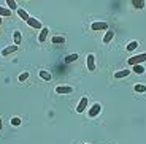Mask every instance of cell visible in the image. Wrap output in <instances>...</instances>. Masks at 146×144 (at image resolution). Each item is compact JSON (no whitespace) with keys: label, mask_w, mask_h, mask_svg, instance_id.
Returning a JSON list of instances; mask_svg holds the SVG:
<instances>
[{"label":"cell","mask_w":146,"mask_h":144,"mask_svg":"<svg viewBox=\"0 0 146 144\" xmlns=\"http://www.w3.org/2000/svg\"><path fill=\"white\" fill-rule=\"evenodd\" d=\"M18 48H19V46H16V44H13V46H7L3 51H2V55H5V57H7V55L16 52V51H18Z\"/></svg>","instance_id":"cell-9"},{"label":"cell","mask_w":146,"mask_h":144,"mask_svg":"<svg viewBox=\"0 0 146 144\" xmlns=\"http://www.w3.org/2000/svg\"><path fill=\"white\" fill-rule=\"evenodd\" d=\"M133 90H135L137 94H145V92H146V86H145V84H135Z\"/></svg>","instance_id":"cell-18"},{"label":"cell","mask_w":146,"mask_h":144,"mask_svg":"<svg viewBox=\"0 0 146 144\" xmlns=\"http://www.w3.org/2000/svg\"><path fill=\"white\" fill-rule=\"evenodd\" d=\"M129 75H130V70H129V68H124V70H121V71H116V73H114V78H116V79H122V78H127Z\"/></svg>","instance_id":"cell-8"},{"label":"cell","mask_w":146,"mask_h":144,"mask_svg":"<svg viewBox=\"0 0 146 144\" xmlns=\"http://www.w3.org/2000/svg\"><path fill=\"white\" fill-rule=\"evenodd\" d=\"M75 60H78V54H72V55H68V57L65 59V63H70V62H75Z\"/></svg>","instance_id":"cell-23"},{"label":"cell","mask_w":146,"mask_h":144,"mask_svg":"<svg viewBox=\"0 0 146 144\" xmlns=\"http://www.w3.org/2000/svg\"><path fill=\"white\" fill-rule=\"evenodd\" d=\"M10 122H11V125H13V127H19L22 124V120H21V117H13Z\"/></svg>","instance_id":"cell-22"},{"label":"cell","mask_w":146,"mask_h":144,"mask_svg":"<svg viewBox=\"0 0 146 144\" xmlns=\"http://www.w3.org/2000/svg\"><path fill=\"white\" fill-rule=\"evenodd\" d=\"M27 79H29V73H27V71L21 73V75H19V78H18V81H21V83H22V81H27Z\"/></svg>","instance_id":"cell-24"},{"label":"cell","mask_w":146,"mask_h":144,"mask_svg":"<svg viewBox=\"0 0 146 144\" xmlns=\"http://www.w3.org/2000/svg\"><path fill=\"white\" fill-rule=\"evenodd\" d=\"M5 3L8 5V10H16L18 11L19 10V7H18V3H16L15 0H7V2H5Z\"/></svg>","instance_id":"cell-19"},{"label":"cell","mask_w":146,"mask_h":144,"mask_svg":"<svg viewBox=\"0 0 146 144\" xmlns=\"http://www.w3.org/2000/svg\"><path fill=\"white\" fill-rule=\"evenodd\" d=\"M113 38H114V32L113 30H106L105 36H103V43H110Z\"/></svg>","instance_id":"cell-12"},{"label":"cell","mask_w":146,"mask_h":144,"mask_svg":"<svg viewBox=\"0 0 146 144\" xmlns=\"http://www.w3.org/2000/svg\"><path fill=\"white\" fill-rule=\"evenodd\" d=\"M86 106H88V97H83L80 100V103H78V106H76V112H78V114L84 112V111H86Z\"/></svg>","instance_id":"cell-6"},{"label":"cell","mask_w":146,"mask_h":144,"mask_svg":"<svg viewBox=\"0 0 146 144\" xmlns=\"http://www.w3.org/2000/svg\"><path fill=\"white\" fill-rule=\"evenodd\" d=\"M18 16L22 19V21H26V22L29 21V18H30V16L27 15V11H26V10H22V8H19V10H18Z\"/></svg>","instance_id":"cell-13"},{"label":"cell","mask_w":146,"mask_h":144,"mask_svg":"<svg viewBox=\"0 0 146 144\" xmlns=\"http://www.w3.org/2000/svg\"><path fill=\"white\" fill-rule=\"evenodd\" d=\"M91 29L95 30V32H99V30H108V24L106 22H92Z\"/></svg>","instance_id":"cell-5"},{"label":"cell","mask_w":146,"mask_h":144,"mask_svg":"<svg viewBox=\"0 0 146 144\" xmlns=\"http://www.w3.org/2000/svg\"><path fill=\"white\" fill-rule=\"evenodd\" d=\"M13 41H15L16 46H19V44L22 43V36H21V32H19V30H16V32L13 33Z\"/></svg>","instance_id":"cell-11"},{"label":"cell","mask_w":146,"mask_h":144,"mask_svg":"<svg viewBox=\"0 0 146 144\" xmlns=\"http://www.w3.org/2000/svg\"><path fill=\"white\" fill-rule=\"evenodd\" d=\"M3 130V122H2V117H0V131Z\"/></svg>","instance_id":"cell-25"},{"label":"cell","mask_w":146,"mask_h":144,"mask_svg":"<svg viewBox=\"0 0 146 144\" xmlns=\"http://www.w3.org/2000/svg\"><path fill=\"white\" fill-rule=\"evenodd\" d=\"M132 5L137 8V10H143L145 8V0H132Z\"/></svg>","instance_id":"cell-14"},{"label":"cell","mask_w":146,"mask_h":144,"mask_svg":"<svg viewBox=\"0 0 146 144\" xmlns=\"http://www.w3.org/2000/svg\"><path fill=\"white\" fill-rule=\"evenodd\" d=\"M0 25H2V18H0Z\"/></svg>","instance_id":"cell-26"},{"label":"cell","mask_w":146,"mask_h":144,"mask_svg":"<svg viewBox=\"0 0 146 144\" xmlns=\"http://www.w3.org/2000/svg\"><path fill=\"white\" fill-rule=\"evenodd\" d=\"M48 33H49L48 27H43V29H41V32H40V35H38V41H40V43H44V41H46Z\"/></svg>","instance_id":"cell-10"},{"label":"cell","mask_w":146,"mask_h":144,"mask_svg":"<svg viewBox=\"0 0 146 144\" xmlns=\"http://www.w3.org/2000/svg\"><path fill=\"white\" fill-rule=\"evenodd\" d=\"M100 111H102V104H100V103H94L91 106V109H89L88 116H89V117H97V116L100 114Z\"/></svg>","instance_id":"cell-2"},{"label":"cell","mask_w":146,"mask_h":144,"mask_svg":"<svg viewBox=\"0 0 146 144\" xmlns=\"http://www.w3.org/2000/svg\"><path fill=\"white\" fill-rule=\"evenodd\" d=\"M38 75H40V78H41L43 81H51V73L46 71V70H41V71L38 73Z\"/></svg>","instance_id":"cell-16"},{"label":"cell","mask_w":146,"mask_h":144,"mask_svg":"<svg viewBox=\"0 0 146 144\" xmlns=\"http://www.w3.org/2000/svg\"><path fill=\"white\" fill-rule=\"evenodd\" d=\"M27 24H29L30 27H32V29H36V30H41V29H43V25H41V22L38 21V19H35V18H29Z\"/></svg>","instance_id":"cell-7"},{"label":"cell","mask_w":146,"mask_h":144,"mask_svg":"<svg viewBox=\"0 0 146 144\" xmlns=\"http://www.w3.org/2000/svg\"><path fill=\"white\" fill-rule=\"evenodd\" d=\"M86 63H88L89 71H95V55L94 54H88V57H86Z\"/></svg>","instance_id":"cell-3"},{"label":"cell","mask_w":146,"mask_h":144,"mask_svg":"<svg viewBox=\"0 0 146 144\" xmlns=\"http://www.w3.org/2000/svg\"><path fill=\"white\" fill-rule=\"evenodd\" d=\"M72 92H73V87L72 86H57V87H56V94L65 95V94H72Z\"/></svg>","instance_id":"cell-4"},{"label":"cell","mask_w":146,"mask_h":144,"mask_svg":"<svg viewBox=\"0 0 146 144\" xmlns=\"http://www.w3.org/2000/svg\"><path fill=\"white\" fill-rule=\"evenodd\" d=\"M51 41L54 44H64V43H65V38L60 36V35H56V36H52V38H51Z\"/></svg>","instance_id":"cell-17"},{"label":"cell","mask_w":146,"mask_h":144,"mask_svg":"<svg viewBox=\"0 0 146 144\" xmlns=\"http://www.w3.org/2000/svg\"><path fill=\"white\" fill-rule=\"evenodd\" d=\"M132 71L137 73V75H143V73H145V67H143V65H133Z\"/></svg>","instance_id":"cell-20"},{"label":"cell","mask_w":146,"mask_h":144,"mask_svg":"<svg viewBox=\"0 0 146 144\" xmlns=\"http://www.w3.org/2000/svg\"><path fill=\"white\" fill-rule=\"evenodd\" d=\"M138 41H130V43H129L127 44V51H129V52H132V51H135L137 49V48H138Z\"/></svg>","instance_id":"cell-21"},{"label":"cell","mask_w":146,"mask_h":144,"mask_svg":"<svg viewBox=\"0 0 146 144\" xmlns=\"http://www.w3.org/2000/svg\"><path fill=\"white\" fill-rule=\"evenodd\" d=\"M0 18H11V10L0 7Z\"/></svg>","instance_id":"cell-15"},{"label":"cell","mask_w":146,"mask_h":144,"mask_svg":"<svg viewBox=\"0 0 146 144\" xmlns=\"http://www.w3.org/2000/svg\"><path fill=\"white\" fill-rule=\"evenodd\" d=\"M143 62H146V52H143V54H138V55H133V57H130L127 60V63L130 65V67H133V65H141Z\"/></svg>","instance_id":"cell-1"}]
</instances>
